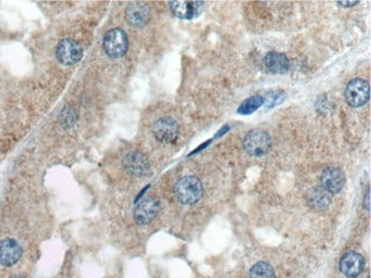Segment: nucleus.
I'll return each instance as SVG.
<instances>
[{"label": "nucleus", "instance_id": "0eeeda50", "mask_svg": "<svg viewBox=\"0 0 371 278\" xmlns=\"http://www.w3.org/2000/svg\"><path fill=\"white\" fill-rule=\"evenodd\" d=\"M364 264H366V261H364L363 256H361L356 251H349L340 259L339 269L345 276L353 278L362 273Z\"/></svg>", "mask_w": 371, "mask_h": 278}, {"label": "nucleus", "instance_id": "dca6fc26", "mask_svg": "<svg viewBox=\"0 0 371 278\" xmlns=\"http://www.w3.org/2000/svg\"><path fill=\"white\" fill-rule=\"evenodd\" d=\"M249 277L250 278H275L274 269L271 264L264 261L257 262L252 266L249 273Z\"/></svg>", "mask_w": 371, "mask_h": 278}, {"label": "nucleus", "instance_id": "f257e3e1", "mask_svg": "<svg viewBox=\"0 0 371 278\" xmlns=\"http://www.w3.org/2000/svg\"><path fill=\"white\" fill-rule=\"evenodd\" d=\"M175 195L182 204L191 205L199 202L204 195V187L200 179L194 176L181 178L175 185Z\"/></svg>", "mask_w": 371, "mask_h": 278}, {"label": "nucleus", "instance_id": "20e7f679", "mask_svg": "<svg viewBox=\"0 0 371 278\" xmlns=\"http://www.w3.org/2000/svg\"><path fill=\"white\" fill-rule=\"evenodd\" d=\"M370 98V86L366 80L354 79L347 83L345 99L352 107H360L368 103Z\"/></svg>", "mask_w": 371, "mask_h": 278}, {"label": "nucleus", "instance_id": "39448f33", "mask_svg": "<svg viewBox=\"0 0 371 278\" xmlns=\"http://www.w3.org/2000/svg\"><path fill=\"white\" fill-rule=\"evenodd\" d=\"M82 48L72 39H64L56 47V59L65 66L74 65L82 60Z\"/></svg>", "mask_w": 371, "mask_h": 278}, {"label": "nucleus", "instance_id": "7ed1b4c3", "mask_svg": "<svg viewBox=\"0 0 371 278\" xmlns=\"http://www.w3.org/2000/svg\"><path fill=\"white\" fill-rule=\"evenodd\" d=\"M103 48L111 59H120L127 52L128 38L121 29H112L104 36Z\"/></svg>", "mask_w": 371, "mask_h": 278}, {"label": "nucleus", "instance_id": "ddd939ff", "mask_svg": "<svg viewBox=\"0 0 371 278\" xmlns=\"http://www.w3.org/2000/svg\"><path fill=\"white\" fill-rule=\"evenodd\" d=\"M126 20L130 25L135 26V28L144 26L150 20V8L144 2H131L127 7Z\"/></svg>", "mask_w": 371, "mask_h": 278}, {"label": "nucleus", "instance_id": "aec40b11", "mask_svg": "<svg viewBox=\"0 0 371 278\" xmlns=\"http://www.w3.org/2000/svg\"><path fill=\"white\" fill-rule=\"evenodd\" d=\"M337 4L339 6H343V7H352V6L359 4V1H338Z\"/></svg>", "mask_w": 371, "mask_h": 278}, {"label": "nucleus", "instance_id": "f8f14e48", "mask_svg": "<svg viewBox=\"0 0 371 278\" xmlns=\"http://www.w3.org/2000/svg\"><path fill=\"white\" fill-rule=\"evenodd\" d=\"M22 256V247L12 238L2 239L0 242V263L5 267H11L20 260Z\"/></svg>", "mask_w": 371, "mask_h": 278}, {"label": "nucleus", "instance_id": "4be33fe9", "mask_svg": "<svg viewBox=\"0 0 371 278\" xmlns=\"http://www.w3.org/2000/svg\"><path fill=\"white\" fill-rule=\"evenodd\" d=\"M12 278H22V277H20V276H14V277H12Z\"/></svg>", "mask_w": 371, "mask_h": 278}, {"label": "nucleus", "instance_id": "9b49d317", "mask_svg": "<svg viewBox=\"0 0 371 278\" xmlns=\"http://www.w3.org/2000/svg\"><path fill=\"white\" fill-rule=\"evenodd\" d=\"M321 182L323 188L331 194H336L342 191L345 185V175L339 168L329 167L322 172Z\"/></svg>", "mask_w": 371, "mask_h": 278}, {"label": "nucleus", "instance_id": "f3484780", "mask_svg": "<svg viewBox=\"0 0 371 278\" xmlns=\"http://www.w3.org/2000/svg\"><path fill=\"white\" fill-rule=\"evenodd\" d=\"M264 103V99L261 96H252L245 101H242L240 106L238 108V113L242 115H248L254 113L256 110H258Z\"/></svg>", "mask_w": 371, "mask_h": 278}, {"label": "nucleus", "instance_id": "a211bd4d", "mask_svg": "<svg viewBox=\"0 0 371 278\" xmlns=\"http://www.w3.org/2000/svg\"><path fill=\"white\" fill-rule=\"evenodd\" d=\"M74 120H76V115H74L73 111L71 110L70 107L65 108V110L62 112V121L64 125L71 127V125L74 123Z\"/></svg>", "mask_w": 371, "mask_h": 278}, {"label": "nucleus", "instance_id": "423d86ee", "mask_svg": "<svg viewBox=\"0 0 371 278\" xmlns=\"http://www.w3.org/2000/svg\"><path fill=\"white\" fill-rule=\"evenodd\" d=\"M160 210V201L153 196H148L138 203L135 209V221L138 225H146L156 218Z\"/></svg>", "mask_w": 371, "mask_h": 278}, {"label": "nucleus", "instance_id": "6e6552de", "mask_svg": "<svg viewBox=\"0 0 371 278\" xmlns=\"http://www.w3.org/2000/svg\"><path fill=\"white\" fill-rule=\"evenodd\" d=\"M170 11L178 19L182 20H193L198 18L204 11V2L202 1H170Z\"/></svg>", "mask_w": 371, "mask_h": 278}, {"label": "nucleus", "instance_id": "1a4fd4ad", "mask_svg": "<svg viewBox=\"0 0 371 278\" xmlns=\"http://www.w3.org/2000/svg\"><path fill=\"white\" fill-rule=\"evenodd\" d=\"M153 135L161 143H171L178 135L177 122L171 118H161L153 125Z\"/></svg>", "mask_w": 371, "mask_h": 278}, {"label": "nucleus", "instance_id": "2eb2a0df", "mask_svg": "<svg viewBox=\"0 0 371 278\" xmlns=\"http://www.w3.org/2000/svg\"><path fill=\"white\" fill-rule=\"evenodd\" d=\"M264 64L268 71L274 74L286 73L289 69L288 57L282 53H268L264 59Z\"/></svg>", "mask_w": 371, "mask_h": 278}, {"label": "nucleus", "instance_id": "9d476101", "mask_svg": "<svg viewBox=\"0 0 371 278\" xmlns=\"http://www.w3.org/2000/svg\"><path fill=\"white\" fill-rule=\"evenodd\" d=\"M124 167L128 174L136 177L146 175L150 171V163L147 158L140 152H131L127 154L124 159Z\"/></svg>", "mask_w": 371, "mask_h": 278}, {"label": "nucleus", "instance_id": "412c9836", "mask_svg": "<svg viewBox=\"0 0 371 278\" xmlns=\"http://www.w3.org/2000/svg\"><path fill=\"white\" fill-rule=\"evenodd\" d=\"M364 208L370 210V189H368L366 198H364Z\"/></svg>", "mask_w": 371, "mask_h": 278}, {"label": "nucleus", "instance_id": "6ab92c4d", "mask_svg": "<svg viewBox=\"0 0 371 278\" xmlns=\"http://www.w3.org/2000/svg\"><path fill=\"white\" fill-rule=\"evenodd\" d=\"M283 98H285V95H283L281 91H274V93L271 94V96H268V106H275L276 104L281 103Z\"/></svg>", "mask_w": 371, "mask_h": 278}, {"label": "nucleus", "instance_id": "f03ea898", "mask_svg": "<svg viewBox=\"0 0 371 278\" xmlns=\"http://www.w3.org/2000/svg\"><path fill=\"white\" fill-rule=\"evenodd\" d=\"M271 138L268 132L255 129L249 131L244 139V148L251 157H263L271 148Z\"/></svg>", "mask_w": 371, "mask_h": 278}, {"label": "nucleus", "instance_id": "4468645a", "mask_svg": "<svg viewBox=\"0 0 371 278\" xmlns=\"http://www.w3.org/2000/svg\"><path fill=\"white\" fill-rule=\"evenodd\" d=\"M308 204L316 211L327 209L331 202V193L323 187H313L306 195Z\"/></svg>", "mask_w": 371, "mask_h": 278}]
</instances>
